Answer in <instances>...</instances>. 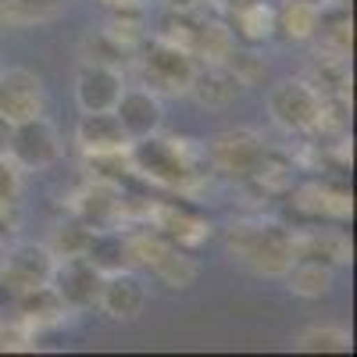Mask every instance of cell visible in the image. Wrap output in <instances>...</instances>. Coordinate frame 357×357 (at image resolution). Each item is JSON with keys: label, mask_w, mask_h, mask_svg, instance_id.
Instances as JSON below:
<instances>
[{"label": "cell", "mask_w": 357, "mask_h": 357, "mask_svg": "<svg viewBox=\"0 0 357 357\" xmlns=\"http://www.w3.org/2000/svg\"><path fill=\"white\" fill-rule=\"evenodd\" d=\"M325 97L307 79H282L268 89V114L282 132H311L321 126Z\"/></svg>", "instance_id": "1"}, {"label": "cell", "mask_w": 357, "mask_h": 357, "mask_svg": "<svg viewBox=\"0 0 357 357\" xmlns=\"http://www.w3.org/2000/svg\"><path fill=\"white\" fill-rule=\"evenodd\" d=\"M229 243L247 264H254L257 272H286L289 261H293V240L279 225H264V222L236 225Z\"/></svg>", "instance_id": "2"}, {"label": "cell", "mask_w": 357, "mask_h": 357, "mask_svg": "<svg viewBox=\"0 0 357 357\" xmlns=\"http://www.w3.org/2000/svg\"><path fill=\"white\" fill-rule=\"evenodd\" d=\"M8 158H11L18 168H25V172H43V168H50L57 158H61V139H57V129L47 122L43 114L18 118L15 129H11Z\"/></svg>", "instance_id": "3"}, {"label": "cell", "mask_w": 357, "mask_h": 357, "mask_svg": "<svg viewBox=\"0 0 357 357\" xmlns=\"http://www.w3.org/2000/svg\"><path fill=\"white\" fill-rule=\"evenodd\" d=\"M100 282H104V275L79 254V257H57L47 286L54 289V296L61 301L65 311H86L97 304Z\"/></svg>", "instance_id": "4"}, {"label": "cell", "mask_w": 357, "mask_h": 357, "mask_svg": "<svg viewBox=\"0 0 357 357\" xmlns=\"http://www.w3.org/2000/svg\"><path fill=\"white\" fill-rule=\"evenodd\" d=\"M143 68H146V82L168 89V93H190V82L197 75L193 54L186 47H178L175 40H154L146 47Z\"/></svg>", "instance_id": "5"}, {"label": "cell", "mask_w": 357, "mask_h": 357, "mask_svg": "<svg viewBox=\"0 0 357 357\" xmlns=\"http://www.w3.org/2000/svg\"><path fill=\"white\" fill-rule=\"evenodd\" d=\"M111 111H114L118 126H122L129 143L154 136L165 126V104H161V97L154 93V89H143V86H126Z\"/></svg>", "instance_id": "6"}, {"label": "cell", "mask_w": 357, "mask_h": 357, "mask_svg": "<svg viewBox=\"0 0 357 357\" xmlns=\"http://www.w3.org/2000/svg\"><path fill=\"white\" fill-rule=\"evenodd\" d=\"M129 146H132V151H129L132 165L146 178H154V183H161V186H183L190 178V165L183 161V154H178V146L172 139H161L154 132V136L136 139Z\"/></svg>", "instance_id": "7"}, {"label": "cell", "mask_w": 357, "mask_h": 357, "mask_svg": "<svg viewBox=\"0 0 357 357\" xmlns=\"http://www.w3.org/2000/svg\"><path fill=\"white\" fill-rule=\"evenodd\" d=\"M126 79L107 61H82L75 72V104L79 111H111L122 97Z\"/></svg>", "instance_id": "8"}, {"label": "cell", "mask_w": 357, "mask_h": 357, "mask_svg": "<svg viewBox=\"0 0 357 357\" xmlns=\"http://www.w3.org/2000/svg\"><path fill=\"white\" fill-rule=\"evenodd\" d=\"M211 161L225 175H257L264 172L268 151L254 132H222L211 139Z\"/></svg>", "instance_id": "9"}, {"label": "cell", "mask_w": 357, "mask_h": 357, "mask_svg": "<svg viewBox=\"0 0 357 357\" xmlns=\"http://www.w3.org/2000/svg\"><path fill=\"white\" fill-rule=\"evenodd\" d=\"M97 304H100L104 314L114 318V321H132V318H139L143 307H146V286L129 272V268H122V272L104 275Z\"/></svg>", "instance_id": "10"}, {"label": "cell", "mask_w": 357, "mask_h": 357, "mask_svg": "<svg viewBox=\"0 0 357 357\" xmlns=\"http://www.w3.org/2000/svg\"><path fill=\"white\" fill-rule=\"evenodd\" d=\"M0 111L11 122L29 114H43V82L29 68H11L0 75Z\"/></svg>", "instance_id": "11"}, {"label": "cell", "mask_w": 357, "mask_h": 357, "mask_svg": "<svg viewBox=\"0 0 357 357\" xmlns=\"http://www.w3.org/2000/svg\"><path fill=\"white\" fill-rule=\"evenodd\" d=\"M75 143L93 158L129 151V139H126L122 126H118L114 111H82L79 126H75Z\"/></svg>", "instance_id": "12"}, {"label": "cell", "mask_w": 357, "mask_h": 357, "mask_svg": "<svg viewBox=\"0 0 357 357\" xmlns=\"http://www.w3.org/2000/svg\"><path fill=\"white\" fill-rule=\"evenodd\" d=\"M82 257L97 268L100 275H111V272H122V268L132 264V254H129V236L114 232V229H93L86 240V250Z\"/></svg>", "instance_id": "13"}, {"label": "cell", "mask_w": 357, "mask_h": 357, "mask_svg": "<svg viewBox=\"0 0 357 357\" xmlns=\"http://www.w3.org/2000/svg\"><path fill=\"white\" fill-rule=\"evenodd\" d=\"M54 250L43 243H18L8 257V272L29 289V286H47L54 272Z\"/></svg>", "instance_id": "14"}, {"label": "cell", "mask_w": 357, "mask_h": 357, "mask_svg": "<svg viewBox=\"0 0 357 357\" xmlns=\"http://www.w3.org/2000/svg\"><path fill=\"white\" fill-rule=\"evenodd\" d=\"M289 289L296 296H325L333 289V268L311 261V257H293L289 261Z\"/></svg>", "instance_id": "15"}, {"label": "cell", "mask_w": 357, "mask_h": 357, "mask_svg": "<svg viewBox=\"0 0 357 357\" xmlns=\"http://www.w3.org/2000/svg\"><path fill=\"white\" fill-rule=\"evenodd\" d=\"M232 36H240L247 43H261L268 36H275V11L257 0V4L247 8H236L232 11Z\"/></svg>", "instance_id": "16"}, {"label": "cell", "mask_w": 357, "mask_h": 357, "mask_svg": "<svg viewBox=\"0 0 357 357\" xmlns=\"http://www.w3.org/2000/svg\"><path fill=\"white\" fill-rule=\"evenodd\" d=\"M318 29V4L307 0H289L282 11H275V33L289 40H311Z\"/></svg>", "instance_id": "17"}, {"label": "cell", "mask_w": 357, "mask_h": 357, "mask_svg": "<svg viewBox=\"0 0 357 357\" xmlns=\"http://www.w3.org/2000/svg\"><path fill=\"white\" fill-rule=\"evenodd\" d=\"M236 89H240V82L229 75V68L225 72L215 68V72H207V75H193V82H190V93L200 104H207V107H225L236 97Z\"/></svg>", "instance_id": "18"}, {"label": "cell", "mask_w": 357, "mask_h": 357, "mask_svg": "<svg viewBox=\"0 0 357 357\" xmlns=\"http://www.w3.org/2000/svg\"><path fill=\"white\" fill-rule=\"evenodd\" d=\"M79 215H82L79 222H86L89 229H107V225H111V218L118 215V200H114V193H111V190L97 186V190H89V193L82 197Z\"/></svg>", "instance_id": "19"}, {"label": "cell", "mask_w": 357, "mask_h": 357, "mask_svg": "<svg viewBox=\"0 0 357 357\" xmlns=\"http://www.w3.org/2000/svg\"><path fill=\"white\" fill-rule=\"evenodd\" d=\"M296 347L304 354H340V350L350 347V336L343 329H311L296 340Z\"/></svg>", "instance_id": "20"}, {"label": "cell", "mask_w": 357, "mask_h": 357, "mask_svg": "<svg viewBox=\"0 0 357 357\" xmlns=\"http://www.w3.org/2000/svg\"><path fill=\"white\" fill-rule=\"evenodd\" d=\"M89 229L86 222H68V225H61L57 229V236H54V257H79L82 250H86V240H89Z\"/></svg>", "instance_id": "21"}, {"label": "cell", "mask_w": 357, "mask_h": 357, "mask_svg": "<svg viewBox=\"0 0 357 357\" xmlns=\"http://www.w3.org/2000/svg\"><path fill=\"white\" fill-rule=\"evenodd\" d=\"M18 186H22V178H18V165L11 158H0V204H8L18 197Z\"/></svg>", "instance_id": "22"}, {"label": "cell", "mask_w": 357, "mask_h": 357, "mask_svg": "<svg viewBox=\"0 0 357 357\" xmlns=\"http://www.w3.org/2000/svg\"><path fill=\"white\" fill-rule=\"evenodd\" d=\"M11 129H15V122L0 111V158H8V143H11Z\"/></svg>", "instance_id": "23"}, {"label": "cell", "mask_w": 357, "mask_h": 357, "mask_svg": "<svg viewBox=\"0 0 357 357\" xmlns=\"http://www.w3.org/2000/svg\"><path fill=\"white\" fill-rule=\"evenodd\" d=\"M172 8H178V11H186V8H193V4H200V0H168Z\"/></svg>", "instance_id": "24"}, {"label": "cell", "mask_w": 357, "mask_h": 357, "mask_svg": "<svg viewBox=\"0 0 357 357\" xmlns=\"http://www.w3.org/2000/svg\"><path fill=\"white\" fill-rule=\"evenodd\" d=\"M247 4H257V0H225V8L236 11V8H247Z\"/></svg>", "instance_id": "25"}]
</instances>
